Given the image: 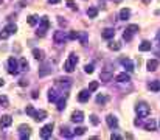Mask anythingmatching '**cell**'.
<instances>
[{
    "label": "cell",
    "instance_id": "bcb514c9",
    "mask_svg": "<svg viewBox=\"0 0 160 140\" xmlns=\"http://www.w3.org/2000/svg\"><path fill=\"white\" fill-rule=\"evenodd\" d=\"M19 86H22V87L28 86V81H26V79H20V81H19Z\"/></svg>",
    "mask_w": 160,
    "mask_h": 140
},
{
    "label": "cell",
    "instance_id": "d590c367",
    "mask_svg": "<svg viewBox=\"0 0 160 140\" xmlns=\"http://www.w3.org/2000/svg\"><path fill=\"white\" fill-rule=\"evenodd\" d=\"M79 34H81L79 31H70L69 33V39L70 40H76V39H79Z\"/></svg>",
    "mask_w": 160,
    "mask_h": 140
},
{
    "label": "cell",
    "instance_id": "ee69618b",
    "mask_svg": "<svg viewBox=\"0 0 160 140\" xmlns=\"http://www.w3.org/2000/svg\"><path fill=\"white\" fill-rule=\"evenodd\" d=\"M65 5H67L69 8H72V9H76V11H78V6H76V3H75V2H72V0H69V2L65 3Z\"/></svg>",
    "mask_w": 160,
    "mask_h": 140
},
{
    "label": "cell",
    "instance_id": "9a60e30c",
    "mask_svg": "<svg viewBox=\"0 0 160 140\" xmlns=\"http://www.w3.org/2000/svg\"><path fill=\"white\" fill-rule=\"evenodd\" d=\"M146 67H148L149 72H155V70L158 68V61L157 59H149L148 62H146Z\"/></svg>",
    "mask_w": 160,
    "mask_h": 140
},
{
    "label": "cell",
    "instance_id": "6da1fadb",
    "mask_svg": "<svg viewBox=\"0 0 160 140\" xmlns=\"http://www.w3.org/2000/svg\"><path fill=\"white\" fill-rule=\"evenodd\" d=\"M76 64H78V56L75 54V53H72L70 56H69V59L64 62V70L67 73H72L73 70H75V67H76Z\"/></svg>",
    "mask_w": 160,
    "mask_h": 140
},
{
    "label": "cell",
    "instance_id": "f907efd6",
    "mask_svg": "<svg viewBox=\"0 0 160 140\" xmlns=\"http://www.w3.org/2000/svg\"><path fill=\"white\" fill-rule=\"evenodd\" d=\"M48 2H50V3H59L61 0H48Z\"/></svg>",
    "mask_w": 160,
    "mask_h": 140
},
{
    "label": "cell",
    "instance_id": "7bdbcfd3",
    "mask_svg": "<svg viewBox=\"0 0 160 140\" xmlns=\"http://www.w3.org/2000/svg\"><path fill=\"white\" fill-rule=\"evenodd\" d=\"M84 72H86V73H93V65H92V64H87V65L84 67Z\"/></svg>",
    "mask_w": 160,
    "mask_h": 140
},
{
    "label": "cell",
    "instance_id": "e0dca14e",
    "mask_svg": "<svg viewBox=\"0 0 160 140\" xmlns=\"http://www.w3.org/2000/svg\"><path fill=\"white\" fill-rule=\"evenodd\" d=\"M33 56H34L37 61H44L45 53H44V50H41V48H33Z\"/></svg>",
    "mask_w": 160,
    "mask_h": 140
},
{
    "label": "cell",
    "instance_id": "f546056e",
    "mask_svg": "<svg viewBox=\"0 0 160 140\" xmlns=\"http://www.w3.org/2000/svg\"><path fill=\"white\" fill-rule=\"evenodd\" d=\"M112 73H109V72H101V75H100V78H101V81H111L112 79Z\"/></svg>",
    "mask_w": 160,
    "mask_h": 140
},
{
    "label": "cell",
    "instance_id": "4fadbf2b",
    "mask_svg": "<svg viewBox=\"0 0 160 140\" xmlns=\"http://www.w3.org/2000/svg\"><path fill=\"white\" fill-rule=\"evenodd\" d=\"M11 123H12L11 115H2V118H0V126H3V128H8V126H11Z\"/></svg>",
    "mask_w": 160,
    "mask_h": 140
},
{
    "label": "cell",
    "instance_id": "f1b7e54d",
    "mask_svg": "<svg viewBox=\"0 0 160 140\" xmlns=\"http://www.w3.org/2000/svg\"><path fill=\"white\" fill-rule=\"evenodd\" d=\"M107 100H109V96L101 95V93L97 96V103H98V104H106V103H107Z\"/></svg>",
    "mask_w": 160,
    "mask_h": 140
},
{
    "label": "cell",
    "instance_id": "db71d44e",
    "mask_svg": "<svg viewBox=\"0 0 160 140\" xmlns=\"http://www.w3.org/2000/svg\"><path fill=\"white\" fill-rule=\"evenodd\" d=\"M158 124H160V121H158Z\"/></svg>",
    "mask_w": 160,
    "mask_h": 140
},
{
    "label": "cell",
    "instance_id": "9c48e42d",
    "mask_svg": "<svg viewBox=\"0 0 160 140\" xmlns=\"http://www.w3.org/2000/svg\"><path fill=\"white\" fill-rule=\"evenodd\" d=\"M78 100L81 101V103H87V101L90 100V90H89V89L81 90V92L78 93Z\"/></svg>",
    "mask_w": 160,
    "mask_h": 140
},
{
    "label": "cell",
    "instance_id": "f5cc1de1",
    "mask_svg": "<svg viewBox=\"0 0 160 140\" xmlns=\"http://www.w3.org/2000/svg\"><path fill=\"white\" fill-rule=\"evenodd\" d=\"M2 3H3V0H0V5H2Z\"/></svg>",
    "mask_w": 160,
    "mask_h": 140
},
{
    "label": "cell",
    "instance_id": "681fc988",
    "mask_svg": "<svg viewBox=\"0 0 160 140\" xmlns=\"http://www.w3.org/2000/svg\"><path fill=\"white\" fill-rule=\"evenodd\" d=\"M59 23H61V25H65L67 22H65V20H62V17H59Z\"/></svg>",
    "mask_w": 160,
    "mask_h": 140
},
{
    "label": "cell",
    "instance_id": "8992f818",
    "mask_svg": "<svg viewBox=\"0 0 160 140\" xmlns=\"http://www.w3.org/2000/svg\"><path fill=\"white\" fill-rule=\"evenodd\" d=\"M19 134H20V138H22V140H26V138H30L31 128H30L28 124H20V126H19Z\"/></svg>",
    "mask_w": 160,
    "mask_h": 140
},
{
    "label": "cell",
    "instance_id": "836d02e7",
    "mask_svg": "<svg viewBox=\"0 0 160 140\" xmlns=\"http://www.w3.org/2000/svg\"><path fill=\"white\" fill-rule=\"evenodd\" d=\"M109 48L114 50V51H118L120 48H121V45H120L118 42H114V40H112V42H109Z\"/></svg>",
    "mask_w": 160,
    "mask_h": 140
},
{
    "label": "cell",
    "instance_id": "ab89813d",
    "mask_svg": "<svg viewBox=\"0 0 160 140\" xmlns=\"http://www.w3.org/2000/svg\"><path fill=\"white\" fill-rule=\"evenodd\" d=\"M25 112H26V114H28L30 117H33L34 112H36V109H34L33 106H26V107H25Z\"/></svg>",
    "mask_w": 160,
    "mask_h": 140
},
{
    "label": "cell",
    "instance_id": "30bf717a",
    "mask_svg": "<svg viewBox=\"0 0 160 140\" xmlns=\"http://www.w3.org/2000/svg\"><path fill=\"white\" fill-rule=\"evenodd\" d=\"M120 62L123 64V67L126 68V72H132V70H134V62H132L129 58H121Z\"/></svg>",
    "mask_w": 160,
    "mask_h": 140
},
{
    "label": "cell",
    "instance_id": "b9f144b4",
    "mask_svg": "<svg viewBox=\"0 0 160 140\" xmlns=\"http://www.w3.org/2000/svg\"><path fill=\"white\" fill-rule=\"evenodd\" d=\"M132 34H134V33H131L129 30H126L124 34H123V39H124V40H131V39H132Z\"/></svg>",
    "mask_w": 160,
    "mask_h": 140
},
{
    "label": "cell",
    "instance_id": "1f68e13d",
    "mask_svg": "<svg viewBox=\"0 0 160 140\" xmlns=\"http://www.w3.org/2000/svg\"><path fill=\"white\" fill-rule=\"evenodd\" d=\"M86 128H84V126H78V128L76 129H73V132H75V135H84L86 134Z\"/></svg>",
    "mask_w": 160,
    "mask_h": 140
},
{
    "label": "cell",
    "instance_id": "603a6c76",
    "mask_svg": "<svg viewBox=\"0 0 160 140\" xmlns=\"http://www.w3.org/2000/svg\"><path fill=\"white\" fill-rule=\"evenodd\" d=\"M129 17H131V9L129 8H123L121 11H120V19L121 20H126Z\"/></svg>",
    "mask_w": 160,
    "mask_h": 140
},
{
    "label": "cell",
    "instance_id": "83f0119b",
    "mask_svg": "<svg viewBox=\"0 0 160 140\" xmlns=\"http://www.w3.org/2000/svg\"><path fill=\"white\" fill-rule=\"evenodd\" d=\"M87 16H89L90 19H95V17L98 16V9H97V8H89V9H87Z\"/></svg>",
    "mask_w": 160,
    "mask_h": 140
},
{
    "label": "cell",
    "instance_id": "8fae6325",
    "mask_svg": "<svg viewBox=\"0 0 160 140\" xmlns=\"http://www.w3.org/2000/svg\"><path fill=\"white\" fill-rule=\"evenodd\" d=\"M70 118H72V121H75V123H81V121L84 120V114H83L81 110H75Z\"/></svg>",
    "mask_w": 160,
    "mask_h": 140
},
{
    "label": "cell",
    "instance_id": "816d5d0a",
    "mask_svg": "<svg viewBox=\"0 0 160 140\" xmlns=\"http://www.w3.org/2000/svg\"><path fill=\"white\" fill-rule=\"evenodd\" d=\"M3 84H5V81H3V78H0V87H2V86H3Z\"/></svg>",
    "mask_w": 160,
    "mask_h": 140
},
{
    "label": "cell",
    "instance_id": "f6af8a7d",
    "mask_svg": "<svg viewBox=\"0 0 160 140\" xmlns=\"http://www.w3.org/2000/svg\"><path fill=\"white\" fill-rule=\"evenodd\" d=\"M111 138H112V140H120V138H121V135L117 134V132H112V134H111Z\"/></svg>",
    "mask_w": 160,
    "mask_h": 140
},
{
    "label": "cell",
    "instance_id": "44dd1931",
    "mask_svg": "<svg viewBox=\"0 0 160 140\" xmlns=\"http://www.w3.org/2000/svg\"><path fill=\"white\" fill-rule=\"evenodd\" d=\"M70 81H72V79H69V78H64V79L59 78V79H56V86H62V87L65 86V87H70V84H72Z\"/></svg>",
    "mask_w": 160,
    "mask_h": 140
},
{
    "label": "cell",
    "instance_id": "7dc6e473",
    "mask_svg": "<svg viewBox=\"0 0 160 140\" xmlns=\"http://www.w3.org/2000/svg\"><path fill=\"white\" fill-rule=\"evenodd\" d=\"M9 36V33H6L5 30H3V33H0V39H6Z\"/></svg>",
    "mask_w": 160,
    "mask_h": 140
},
{
    "label": "cell",
    "instance_id": "f35d334b",
    "mask_svg": "<svg viewBox=\"0 0 160 140\" xmlns=\"http://www.w3.org/2000/svg\"><path fill=\"white\" fill-rule=\"evenodd\" d=\"M126 30H129L131 33H137V31L140 30V28H138V25H135V23H132V25H129V26L126 28Z\"/></svg>",
    "mask_w": 160,
    "mask_h": 140
},
{
    "label": "cell",
    "instance_id": "277c9868",
    "mask_svg": "<svg viewBox=\"0 0 160 140\" xmlns=\"http://www.w3.org/2000/svg\"><path fill=\"white\" fill-rule=\"evenodd\" d=\"M19 64L20 62H17L14 58H9L8 59V72L11 75H17L19 73Z\"/></svg>",
    "mask_w": 160,
    "mask_h": 140
},
{
    "label": "cell",
    "instance_id": "5bb4252c",
    "mask_svg": "<svg viewBox=\"0 0 160 140\" xmlns=\"http://www.w3.org/2000/svg\"><path fill=\"white\" fill-rule=\"evenodd\" d=\"M101 36L104 37V39H112L114 36H115V30L114 28H106V30H103V33H101Z\"/></svg>",
    "mask_w": 160,
    "mask_h": 140
},
{
    "label": "cell",
    "instance_id": "5b68a950",
    "mask_svg": "<svg viewBox=\"0 0 160 140\" xmlns=\"http://www.w3.org/2000/svg\"><path fill=\"white\" fill-rule=\"evenodd\" d=\"M67 39H69V36L65 34V31H62V30L55 31V34H53V40H55V44H64Z\"/></svg>",
    "mask_w": 160,
    "mask_h": 140
},
{
    "label": "cell",
    "instance_id": "ba28073f",
    "mask_svg": "<svg viewBox=\"0 0 160 140\" xmlns=\"http://www.w3.org/2000/svg\"><path fill=\"white\" fill-rule=\"evenodd\" d=\"M106 123H107V126L111 129H115V128H118V120H117V117L115 115H107L106 117Z\"/></svg>",
    "mask_w": 160,
    "mask_h": 140
},
{
    "label": "cell",
    "instance_id": "4dcf8cb0",
    "mask_svg": "<svg viewBox=\"0 0 160 140\" xmlns=\"http://www.w3.org/2000/svg\"><path fill=\"white\" fill-rule=\"evenodd\" d=\"M26 22H28V25H30V26H36V25H37V22H39V19H37V16H30Z\"/></svg>",
    "mask_w": 160,
    "mask_h": 140
},
{
    "label": "cell",
    "instance_id": "7c38bea8",
    "mask_svg": "<svg viewBox=\"0 0 160 140\" xmlns=\"http://www.w3.org/2000/svg\"><path fill=\"white\" fill-rule=\"evenodd\" d=\"M143 128H145V131H155V129H157V123H155L152 118H149L148 121L143 124Z\"/></svg>",
    "mask_w": 160,
    "mask_h": 140
},
{
    "label": "cell",
    "instance_id": "ffe728a7",
    "mask_svg": "<svg viewBox=\"0 0 160 140\" xmlns=\"http://www.w3.org/2000/svg\"><path fill=\"white\" fill-rule=\"evenodd\" d=\"M58 98H59V93L56 92V89H50V90H48V100H50V101L56 103Z\"/></svg>",
    "mask_w": 160,
    "mask_h": 140
},
{
    "label": "cell",
    "instance_id": "7a4b0ae2",
    "mask_svg": "<svg viewBox=\"0 0 160 140\" xmlns=\"http://www.w3.org/2000/svg\"><path fill=\"white\" fill-rule=\"evenodd\" d=\"M135 112L138 114V118H146V117H149L151 109H149V106L146 103H138L135 106Z\"/></svg>",
    "mask_w": 160,
    "mask_h": 140
},
{
    "label": "cell",
    "instance_id": "cb8c5ba5",
    "mask_svg": "<svg viewBox=\"0 0 160 140\" xmlns=\"http://www.w3.org/2000/svg\"><path fill=\"white\" fill-rule=\"evenodd\" d=\"M51 72H53L51 65H44L41 70H39V76H45V75H48V73H51Z\"/></svg>",
    "mask_w": 160,
    "mask_h": 140
},
{
    "label": "cell",
    "instance_id": "c3c4849f",
    "mask_svg": "<svg viewBox=\"0 0 160 140\" xmlns=\"http://www.w3.org/2000/svg\"><path fill=\"white\" fill-rule=\"evenodd\" d=\"M31 96H33V98H34V100H36V98L39 96V92H37V90H33V93H31Z\"/></svg>",
    "mask_w": 160,
    "mask_h": 140
},
{
    "label": "cell",
    "instance_id": "3957f363",
    "mask_svg": "<svg viewBox=\"0 0 160 140\" xmlns=\"http://www.w3.org/2000/svg\"><path fill=\"white\" fill-rule=\"evenodd\" d=\"M50 28V20H48V17H42L41 19V26H39V30L36 31V34L37 36H45V31Z\"/></svg>",
    "mask_w": 160,
    "mask_h": 140
},
{
    "label": "cell",
    "instance_id": "74e56055",
    "mask_svg": "<svg viewBox=\"0 0 160 140\" xmlns=\"http://www.w3.org/2000/svg\"><path fill=\"white\" fill-rule=\"evenodd\" d=\"M19 62H20V68L22 70H28V61H26L25 58H22Z\"/></svg>",
    "mask_w": 160,
    "mask_h": 140
},
{
    "label": "cell",
    "instance_id": "d6986e66",
    "mask_svg": "<svg viewBox=\"0 0 160 140\" xmlns=\"http://www.w3.org/2000/svg\"><path fill=\"white\" fill-rule=\"evenodd\" d=\"M115 79H117L118 82H128V81H131V76H129V73L123 72V73H118V75L115 76Z\"/></svg>",
    "mask_w": 160,
    "mask_h": 140
},
{
    "label": "cell",
    "instance_id": "2e32d148",
    "mask_svg": "<svg viewBox=\"0 0 160 140\" xmlns=\"http://www.w3.org/2000/svg\"><path fill=\"white\" fill-rule=\"evenodd\" d=\"M65 103H67V95H64V96L58 98V101H56L58 110H64V109H65Z\"/></svg>",
    "mask_w": 160,
    "mask_h": 140
},
{
    "label": "cell",
    "instance_id": "4316f807",
    "mask_svg": "<svg viewBox=\"0 0 160 140\" xmlns=\"http://www.w3.org/2000/svg\"><path fill=\"white\" fill-rule=\"evenodd\" d=\"M149 89L154 90V92H158L160 90V81H151L149 82Z\"/></svg>",
    "mask_w": 160,
    "mask_h": 140
},
{
    "label": "cell",
    "instance_id": "d4e9b609",
    "mask_svg": "<svg viewBox=\"0 0 160 140\" xmlns=\"http://www.w3.org/2000/svg\"><path fill=\"white\" fill-rule=\"evenodd\" d=\"M3 30L6 31V33H9V34H14L16 31H17V26H16V23H8Z\"/></svg>",
    "mask_w": 160,
    "mask_h": 140
},
{
    "label": "cell",
    "instance_id": "d6a6232c",
    "mask_svg": "<svg viewBox=\"0 0 160 140\" xmlns=\"http://www.w3.org/2000/svg\"><path fill=\"white\" fill-rule=\"evenodd\" d=\"M0 106L2 107H8L9 106V101H8V98L5 95H0Z\"/></svg>",
    "mask_w": 160,
    "mask_h": 140
},
{
    "label": "cell",
    "instance_id": "ac0fdd59",
    "mask_svg": "<svg viewBox=\"0 0 160 140\" xmlns=\"http://www.w3.org/2000/svg\"><path fill=\"white\" fill-rule=\"evenodd\" d=\"M33 118H34L36 121H42V120L47 118V112H45V110H36L34 115H33Z\"/></svg>",
    "mask_w": 160,
    "mask_h": 140
},
{
    "label": "cell",
    "instance_id": "484cf974",
    "mask_svg": "<svg viewBox=\"0 0 160 140\" xmlns=\"http://www.w3.org/2000/svg\"><path fill=\"white\" fill-rule=\"evenodd\" d=\"M61 135L62 137H72V135H75V132H72L67 126H62L61 128Z\"/></svg>",
    "mask_w": 160,
    "mask_h": 140
},
{
    "label": "cell",
    "instance_id": "60d3db41",
    "mask_svg": "<svg viewBox=\"0 0 160 140\" xmlns=\"http://www.w3.org/2000/svg\"><path fill=\"white\" fill-rule=\"evenodd\" d=\"M90 123L97 126V124H100V118H98L95 114H92V115H90Z\"/></svg>",
    "mask_w": 160,
    "mask_h": 140
},
{
    "label": "cell",
    "instance_id": "e575fe53",
    "mask_svg": "<svg viewBox=\"0 0 160 140\" xmlns=\"http://www.w3.org/2000/svg\"><path fill=\"white\" fill-rule=\"evenodd\" d=\"M98 86H100L98 81H92V82L89 84V90H90V92H95V90L98 89Z\"/></svg>",
    "mask_w": 160,
    "mask_h": 140
},
{
    "label": "cell",
    "instance_id": "7402d4cb",
    "mask_svg": "<svg viewBox=\"0 0 160 140\" xmlns=\"http://www.w3.org/2000/svg\"><path fill=\"white\" fill-rule=\"evenodd\" d=\"M151 47H152V44H151V42L149 40H143L141 42V44H140V51H149L151 50Z\"/></svg>",
    "mask_w": 160,
    "mask_h": 140
},
{
    "label": "cell",
    "instance_id": "8d00e7d4",
    "mask_svg": "<svg viewBox=\"0 0 160 140\" xmlns=\"http://www.w3.org/2000/svg\"><path fill=\"white\" fill-rule=\"evenodd\" d=\"M87 39H89L87 33H86V31H81V34H79V40H81V44H86Z\"/></svg>",
    "mask_w": 160,
    "mask_h": 140
},
{
    "label": "cell",
    "instance_id": "52a82bcc",
    "mask_svg": "<svg viewBox=\"0 0 160 140\" xmlns=\"http://www.w3.org/2000/svg\"><path fill=\"white\" fill-rule=\"evenodd\" d=\"M51 132H53V123H48V124H45L44 128L41 129V137L42 138H50Z\"/></svg>",
    "mask_w": 160,
    "mask_h": 140
}]
</instances>
